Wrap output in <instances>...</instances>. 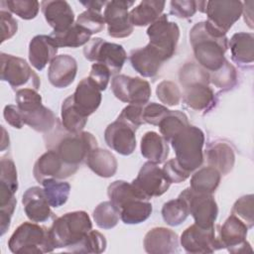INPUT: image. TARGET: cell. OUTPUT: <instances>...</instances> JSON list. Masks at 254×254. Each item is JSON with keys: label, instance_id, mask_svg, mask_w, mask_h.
Instances as JSON below:
<instances>
[{"label": "cell", "instance_id": "6da1fadb", "mask_svg": "<svg viewBox=\"0 0 254 254\" xmlns=\"http://www.w3.org/2000/svg\"><path fill=\"white\" fill-rule=\"evenodd\" d=\"M190 43L198 64L207 71L219 69L225 62L228 39L211 35L204 21L196 23L190 31Z\"/></svg>", "mask_w": 254, "mask_h": 254}, {"label": "cell", "instance_id": "7a4b0ae2", "mask_svg": "<svg viewBox=\"0 0 254 254\" xmlns=\"http://www.w3.org/2000/svg\"><path fill=\"white\" fill-rule=\"evenodd\" d=\"M91 229L92 222L87 212L76 210L56 218L49 231L55 248H66L69 251Z\"/></svg>", "mask_w": 254, "mask_h": 254}, {"label": "cell", "instance_id": "3957f363", "mask_svg": "<svg viewBox=\"0 0 254 254\" xmlns=\"http://www.w3.org/2000/svg\"><path fill=\"white\" fill-rule=\"evenodd\" d=\"M8 246L15 254H42L56 248L47 227L37 222H23L11 235Z\"/></svg>", "mask_w": 254, "mask_h": 254}, {"label": "cell", "instance_id": "277c9868", "mask_svg": "<svg viewBox=\"0 0 254 254\" xmlns=\"http://www.w3.org/2000/svg\"><path fill=\"white\" fill-rule=\"evenodd\" d=\"M179 164L191 173L203 163L204 134L195 126L188 125L170 141Z\"/></svg>", "mask_w": 254, "mask_h": 254}, {"label": "cell", "instance_id": "5b68a950", "mask_svg": "<svg viewBox=\"0 0 254 254\" xmlns=\"http://www.w3.org/2000/svg\"><path fill=\"white\" fill-rule=\"evenodd\" d=\"M242 11L243 2L241 1H206L205 27L211 35L224 37L233 24L239 20Z\"/></svg>", "mask_w": 254, "mask_h": 254}, {"label": "cell", "instance_id": "8992f818", "mask_svg": "<svg viewBox=\"0 0 254 254\" xmlns=\"http://www.w3.org/2000/svg\"><path fill=\"white\" fill-rule=\"evenodd\" d=\"M95 148H97L95 137L89 132L81 131L64 134L53 150L57 151L66 164L78 167Z\"/></svg>", "mask_w": 254, "mask_h": 254}, {"label": "cell", "instance_id": "52a82bcc", "mask_svg": "<svg viewBox=\"0 0 254 254\" xmlns=\"http://www.w3.org/2000/svg\"><path fill=\"white\" fill-rule=\"evenodd\" d=\"M1 79L10 84L13 89L40 88V78L29 64L19 57L1 53Z\"/></svg>", "mask_w": 254, "mask_h": 254}, {"label": "cell", "instance_id": "ba28073f", "mask_svg": "<svg viewBox=\"0 0 254 254\" xmlns=\"http://www.w3.org/2000/svg\"><path fill=\"white\" fill-rule=\"evenodd\" d=\"M84 58L106 65L111 74L118 73L126 62L127 55L124 48L115 43L107 42L101 38H93L84 46Z\"/></svg>", "mask_w": 254, "mask_h": 254}, {"label": "cell", "instance_id": "9c48e42d", "mask_svg": "<svg viewBox=\"0 0 254 254\" xmlns=\"http://www.w3.org/2000/svg\"><path fill=\"white\" fill-rule=\"evenodd\" d=\"M147 35L150 39L149 44L162 55L165 61L174 56L180 39V28L177 23L168 20L167 14H162L148 27Z\"/></svg>", "mask_w": 254, "mask_h": 254}, {"label": "cell", "instance_id": "30bf717a", "mask_svg": "<svg viewBox=\"0 0 254 254\" xmlns=\"http://www.w3.org/2000/svg\"><path fill=\"white\" fill-rule=\"evenodd\" d=\"M179 196L188 203L189 212L193 217L196 225L203 228L214 225L218 214V207L212 194L196 192L190 188H187Z\"/></svg>", "mask_w": 254, "mask_h": 254}, {"label": "cell", "instance_id": "8fae6325", "mask_svg": "<svg viewBox=\"0 0 254 254\" xmlns=\"http://www.w3.org/2000/svg\"><path fill=\"white\" fill-rule=\"evenodd\" d=\"M217 226L207 228L195 223L188 227L181 235V245L188 253H212L222 249V243L218 236Z\"/></svg>", "mask_w": 254, "mask_h": 254}, {"label": "cell", "instance_id": "7c38bea8", "mask_svg": "<svg viewBox=\"0 0 254 254\" xmlns=\"http://www.w3.org/2000/svg\"><path fill=\"white\" fill-rule=\"evenodd\" d=\"M111 90L120 101L139 105L148 103L152 92L147 80L125 74H117L112 78Z\"/></svg>", "mask_w": 254, "mask_h": 254}, {"label": "cell", "instance_id": "4fadbf2b", "mask_svg": "<svg viewBox=\"0 0 254 254\" xmlns=\"http://www.w3.org/2000/svg\"><path fill=\"white\" fill-rule=\"evenodd\" d=\"M134 1L111 0L104 7L103 17L107 24L108 35L113 38L129 37L134 30L130 20L128 9L134 5Z\"/></svg>", "mask_w": 254, "mask_h": 254}, {"label": "cell", "instance_id": "5bb4252c", "mask_svg": "<svg viewBox=\"0 0 254 254\" xmlns=\"http://www.w3.org/2000/svg\"><path fill=\"white\" fill-rule=\"evenodd\" d=\"M132 185L147 198L164 194L170 188L171 182L165 175L163 169L157 164L146 162L140 169Z\"/></svg>", "mask_w": 254, "mask_h": 254}, {"label": "cell", "instance_id": "9a60e30c", "mask_svg": "<svg viewBox=\"0 0 254 254\" xmlns=\"http://www.w3.org/2000/svg\"><path fill=\"white\" fill-rule=\"evenodd\" d=\"M78 167L64 162L57 151L49 150L38 158L34 165L33 175L40 184L46 179L62 180L72 176Z\"/></svg>", "mask_w": 254, "mask_h": 254}, {"label": "cell", "instance_id": "2e32d148", "mask_svg": "<svg viewBox=\"0 0 254 254\" xmlns=\"http://www.w3.org/2000/svg\"><path fill=\"white\" fill-rule=\"evenodd\" d=\"M248 227L233 214H230L218 230V236L223 248L230 253L251 252L250 244L246 241Z\"/></svg>", "mask_w": 254, "mask_h": 254}, {"label": "cell", "instance_id": "e0dca14e", "mask_svg": "<svg viewBox=\"0 0 254 254\" xmlns=\"http://www.w3.org/2000/svg\"><path fill=\"white\" fill-rule=\"evenodd\" d=\"M136 130L123 121L109 124L104 131V140L109 148L123 156L131 155L136 148Z\"/></svg>", "mask_w": 254, "mask_h": 254}, {"label": "cell", "instance_id": "ac0fdd59", "mask_svg": "<svg viewBox=\"0 0 254 254\" xmlns=\"http://www.w3.org/2000/svg\"><path fill=\"white\" fill-rule=\"evenodd\" d=\"M70 97L75 109L87 118L97 110L102 99L101 90L88 77L79 81Z\"/></svg>", "mask_w": 254, "mask_h": 254}, {"label": "cell", "instance_id": "d6986e66", "mask_svg": "<svg viewBox=\"0 0 254 254\" xmlns=\"http://www.w3.org/2000/svg\"><path fill=\"white\" fill-rule=\"evenodd\" d=\"M144 248L150 254H173L179 251V237L172 229L154 227L144 237Z\"/></svg>", "mask_w": 254, "mask_h": 254}, {"label": "cell", "instance_id": "ffe728a7", "mask_svg": "<svg viewBox=\"0 0 254 254\" xmlns=\"http://www.w3.org/2000/svg\"><path fill=\"white\" fill-rule=\"evenodd\" d=\"M22 203L27 217L33 222H45L53 214L45 190L40 187L29 188L22 196Z\"/></svg>", "mask_w": 254, "mask_h": 254}, {"label": "cell", "instance_id": "44dd1931", "mask_svg": "<svg viewBox=\"0 0 254 254\" xmlns=\"http://www.w3.org/2000/svg\"><path fill=\"white\" fill-rule=\"evenodd\" d=\"M41 8L46 21L54 29V32L64 31L73 25L74 13L66 1H42Z\"/></svg>", "mask_w": 254, "mask_h": 254}, {"label": "cell", "instance_id": "7402d4cb", "mask_svg": "<svg viewBox=\"0 0 254 254\" xmlns=\"http://www.w3.org/2000/svg\"><path fill=\"white\" fill-rule=\"evenodd\" d=\"M77 72V63L69 55L57 56L50 63L48 78L57 88H65L70 85Z\"/></svg>", "mask_w": 254, "mask_h": 254}, {"label": "cell", "instance_id": "603a6c76", "mask_svg": "<svg viewBox=\"0 0 254 254\" xmlns=\"http://www.w3.org/2000/svg\"><path fill=\"white\" fill-rule=\"evenodd\" d=\"M164 62L166 61L162 55L150 44L133 50L130 54L132 67L144 77H154Z\"/></svg>", "mask_w": 254, "mask_h": 254}, {"label": "cell", "instance_id": "cb8c5ba5", "mask_svg": "<svg viewBox=\"0 0 254 254\" xmlns=\"http://www.w3.org/2000/svg\"><path fill=\"white\" fill-rule=\"evenodd\" d=\"M58 49L50 35H37L29 43V61L37 70H43L57 57Z\"/></svg>", "mask_w": 254, "mask_h": 254}, {"label": "cell", "instance_id": "d4e9b609", "mask_svg": "<svg viewBox=\"0 0 254 254\" xmlns=\"http://www.w3.org/2000/svg\"><path fill=\"white\" fill-rule=\"evenodd\" d=\"M183 99L191 109L196 111H209L217 99L214 91L208 84L197 82L184 86Z\"/></svg>", "mask_w": 254, "mask_h": 254}, {"label": "cell", "instance_id": "484cf974", "mask_svg": "<svg viewBox=\"0 0 254 254\" xmlns=\"http://www.w3.org/2000/svg\"><path fill=\"white\" fill-rule=\"evenodd\" d=\"M140 148L142 156L157 165L164 163L169 156L167 140L155 131H149L143 135Z\"/></svg>", "mask_w": 254, "mask_h": 254}, {"label": "cell", "instance_id": "4316f807", "mask_svg": "<svg viewBox=\"0 0 254 254\" xmlns=\"http://www.w3.org/2000/svg\"><path fill=\"white\" fill-rule=\"evenodd\" d=\"M228 47L231 52L232 61L240 65L252 64L254 61V35L253 33H235Z\"/></svg>", "mask_w": 254, "mask_h": 254}, {"label": "cell", "instance_id": "83f0119b", "mask_svg": "<svg viewBox=\"0 0 254 254\" xmlns=\"http://www.w3.org/2000/svg\"><path fill=\"white\" fill-rule=\"evenodd\" d=\"M205 156L208 166L216 169L221 175H227L234 166V151L227 143L216 142L211 144L207 148Z\"/></svg>", "mask_w": 254, "mask_h": 254}, {"label": "cell", "instance_id": "f1b7e54d", "mask_svg": "<svg viewBox=\"0 0 254 254\" xmlns=\"http://www.w3.org/2000/svg\"><path fill=\"white\" fill-rule=\"evenodd\" d=\"M87 167L101 178H111L116 174L118 163L115 156L108 150L95 148L87 156Z\"/></svg>", "mask_w": 254, "mask_h": 254}, {"label": "cell", "instance_id": "f546056e", "mask_svg": "<svg viewBox=\"0 0 254 254\" xmlns=\"http://www.w3.org/2000/svg\"><path fill=\"white\" fill-rule=\"evenodd\" d=\"M107 194L113 206L119 210L135 199H147L133 185L125 181H114L107 188ZM149 200V199H148Z\"/></svg>", "mask_w": 254, "mask_h": 254}, {"label": "cell", "instance_id": "4dcf8cb0", "mask_svg": "<svg viewBox=\"0 0 254 254\" xmlns=\"http://www.w3.org/2000/svg\"><path fill=\"white\" fill-rule=\"evenodd\" d=\"M165 5V1L158 0H144L140 2L138 6L129 12L133 26L144 27L151 25L162 15Z\"/></svg>", "mask_w": 254, "mask_h": 254}, {"label": "cell", "instance_id": "1f68e13d", "mask_svg": "<svg viewBox=\"0 0 254 254\" xmlns=\"http://www.w3.org/2000/svg\"><path fill=\"white\" fill-rule=\"evenodd\" d=\"M21 113L24 123L37 132H50L58 123V119L54 112L43 104L36 109L30 111H21Z\"/></svg>", "mask_w": 254, "mask_h": 254}, {"label": "cell", "instance_id": "d6a6232c", "mask_svg": "<svg viewBox=\"0 0 254 254\" xmlns=\"http://www.w3.org/2000/svg\"><path fill=\"white\" fill-rule=\"evenodd\" d=\"M221 174L213 167H203L190 179V189L196 192L212 194L219 186Z\"/></svg>", "mask_w": 254, "mask_h": 254}, {"label": "cell", "instance_id": "836d02e7", "mask_svg": "<svg viewBox=\"0 0 254 254\" xmlns=\"http://www.w3.org/2000/svg\"><path fill=\"white\" fill-rule=\"evenodd\" d=\"M50 37L53 39L58 48H78L86 45L90 41L91 35L77 24L61 32H52Z\"/></svg>", "mask_w": 254, "mask_h": 254}, {"label": "cell", "instance_id": "e575fe53", "mask_svg": "<svg viewBox=\"0 0 254 254\" xmlns=\"http://www.w3.org/2000/svg\"><path fill=\"white\" fill-rule=\"evenodd\" d=\"M152 209V203L148 199H135L125 204L119 214L125 224H139L150 217Z\"/></svg>", "mask_w": 254, "mask_h": 254}, {"label": "cell", "instance_id": "d590c367", "mask_svg": "<svg viewBox=\"0 0 254 254\" xmlns=\"http://www.w3.org/2000/svg\"><path fill=\"white\" fill-rule=\"evenodd\" d=\"M61 116L63 127L69 133L81 132L87 123V117L79 113L73 106L70 95L63 101Z\"/></svg>", "mask_w": 254, "mask_h": 254}, {"label": "cell", "instance_id": "8d00e7d4", "mask_svg": "<svg viewBox=\"0 0 254 254\" xmlns=\"http://www.w3.org/2000/svg\"><path fill=\"white\" fill-rule=\"evenodd\" d=\"M41 184L52 207L57 208L66 202L70 192V185L67 182L57 179H46Z\"/></svg>", "mask_w": 254, "mask_h": 254}, {"label": "cell", "instance_id": "74e56055", "mask_svg": "<svg viewBox=\"0 0 254 254\" xmlns=\"http://www.w3.org/2000/svg\"><path fill=\"white\" fill-rule=\"evenodd\" d=\"M190 125L188 117L179 110H170L158 124L161 135L170 142L175 135Z\"/></svg>", "mask_w": 254, "mask_h": 254}, {"label": "cell", "instance_id": "f35d334b", "mask_svg": "<svg viewBox=\"0 0 254 254\" xmlns=\"http://www.w3.org/2000/svg\"><path fill=\"white\" fill-rule=\"evenodd\" d=\"M189 214L188 203L181 196L167 201L162 207L163 219L170 226H178L182 224Z\"/></svg>", "mask_w": 254, "mask_h": 254}, {"label": "cell", "instance_id": "ab89813d", "mask_svg": "<svg viewBox=\"0 0 254 254\" xmlns=\"http://www.w3.org/2000/svg\"><path fill=\"white\" fill-rule=\"evenodd\" d=\"M237 78L236 68L227 60L219 69L209 73V81L223 91L232 89L237 83Z\"/></svg>", "mask_w": 254, "mask_h": 254}, {"label": "cell", "instance_id": "60d3db41", "mask_svg": "<svg viewBox=\"0 0 254 254\" xmlns=\"http://www.w3.org/2000/svg\"><path fill=\"white\" fill-rule=\"evenodd\" d=\"M93 219L96 225L102 229H111L119 221L120 214L113 204L109 201L100 202L93 210Z\"/></svg>", "mask_w": 254, "mask_h": 254}, {"label": "cell", "instance_id": "b9f144b4", "mask_svg": "<svg viewBox=\"0 0 254 254\" xmlns=\"http://www.w3.org/2000/svg\"><path fill=\"white\" fill-rule=\"evenodd\" d=\"M107 241L105 236L97 230H90L85 237L69 251L76 253H102L105 251Z\"/></svg>", "mask_w": 254, "mask_h": 254}, {"label": "cell", "instance_id": "7bdbcfd3", "mask_svg": "<svg viewBox=\"0 0 254 254\" xmlns=\"http://www.w3.org/2000/svg\"><path fill=\"white\" fill-rule=\"evenodd\" d=\"M10 13H14L24 20H32L39 13L40 3L37 0H9L2 1Z\"/></svg>", "mask_w": 254, "mask_h": 254}, {"label": "cell", "instance_id": "ee69618b", "mask_svg": "<svg viewBox=\"0 0 254 254\" xmlns=\"http://www.w3.org/2000/svg\"><path fill=\"white\" fill-rule=\"evenodd\" d=\"M180 82L183 86L202 82L209 84V72L199 64L193 63L186 64L180 70Z\"/></svg>", "mask_w": 254, "mask_h": 254}, {"label": "cell", "instance_id": "f6af8a7d", "mask_svg": "<svg viewBox=\"0 0 254 254\" xmlns=\"http://www.w3.org/2000/svg\"><path fill=\"white\" fill-rule=\"evenodd\" d=\"M254 196L253 194L243 195L238 198L232 206L231 214L236 216L250 229L254 225Z\"/></svg>", "mask_w": 254, "mask_h": 254}, {"label": "cell", "instance_id": "bcb514c9", "mask_svg": "<svg viewBox=\"0 0 254 254\" xmlns=\"http://www.w3.org/2000/svg\"><path fill=\"white\" fill-rule=\"evenodd\" d=\"M79 27L84 29L88 34L93 35L103 30L105 20L101 12L93 10H85L77 16L75 21Z\"/></svg>", "mask_w": 254, "mask_h": 254}, {"label": "cell", "instance_id": "7dc6e473", "mask_svg": "<svg viewBox=\"0 0 254 254\" xmlns=\"http://www.w3.org/2000/svg\"><path fill=\"white\" fill-rule=\"evenodd\" d=\"M156 94L159 100L168 106L178 105L182 95L178 85L171 80L161 81L156 88Z\"/></svg>", "mask_w": 254, "mask_h": 254}, {"label": "cell", "instance_id": "c3c4849f", "mask_svg": "<svg viewBox=\"0 0 254 254\" xmlns=\"http://www.w3.org/2000/svg\"><path fill=\"white\" fill-rule=\"evenodd\" d=\"M0 165V187L16 193L18 190V177L14 162L10 158H2Z\"/></svg>", "mask_w": 254, "mask_h": 254}, {"label": "cell", "instance_id": "681fc988", "mask_svg": "<svg viewBox=\"0 0 254 254\" xmlns=\"http://www.w3.org/2000/svg\"><path fill=\"white\" fill-rule=\"evenodd\" d=\"M16 105L21 111H30L42 105V96L33 88H21L16 91Z\"/></svg>", "mask_w": 254, "mask_h": 254}, {"label": "cell", "instance_id": "f907efd6", "mask_svg": "<svg viewBox=\"0 0 254 254\" xmlns=\"http://www.w3.org/2000/svg\"><path fill=\"white\" fill-rule=\"evenodd\" d=\"M143 106L144 105L139 104H129L122 109L117 119L125 122L137 130L142 124L145 123L143 120Z\"/></svg>", "mask_w": 254, "mask_h": 254}, {"label": "cell", "instance_id": "816d5d0a", "mask_svg": "<svg viewBox=\"0 0 254 254\" xmlns=\"http://www.w3.org/2000/svg\"><path fill=\"white\" fill-rule=\"evenodd\" d=\"M197 11V1L193 0H173L170 2V13L178 18L188 19Z\"/></svg>", "mask_w": 254, "mask_h": 254}, {"label": "cell", "instance_id": "f5cc1de1", "mask_svg": "<svg viewBox=\"0 0 254 254\" xmlns=\"http://www.w3.org/2000/svg\"><path fill=\"white\" fill-rule=\"evenodd\" d=\"M170 111L166 106L156 103L149 102L143 106V120L145 123L158 126L160 121Z\"/></svg>", "mask_w": 254, "mask_h": 254}, {"label": "cell", "instance_id": "db71d44e", "mask_svg": "<svg viewBox=\"0 0 254 254\" xmlns=\"http://www.w3.org/2000/svg\"><path fill=\"white\" fill-rule=\"evenodd\" d=\"M163 171L169 181L175 184H180L182 182H185L190 175V172L185 170L177 161L176 158L169 160L167 163H165L163 167Z\"/></svg>", "mask_w": 254, "mask_h": 254}, {"label": "cell", "instance_id": "11a10c76", "mask_svg": "<svg viewBox=\"0 0 254 254\" xmlns=\"http://www.w3.org/2000/svg\"><path fill=\"white\" fill-rule=\"evenodd\" d=\"M111 75L112 74L106 65L94 63L91 65L88 78L102 91L106 89Z\"/></svg>", "mask_w": 254, "mask_h": 254}, {"label": "cell", "instance_id": "9f6ffc18", "mask_svg": "<svg viewBox=\"0 0 254 254\" xmlns=\"http://www.w3.org/2000/svg\"><path fill=\"white\" fill-rule=\"evenodd\" d=\"M0 19H1V43H4L6 40L11 39L18 30V22L15 18H13L12 14L9 11L1 9L0 11Z\"/></svg>", "mask_w": 254, "mask_h": 254}, {"label": "cell", "instance_id": "6f0895ef", "mask_svg": "<svg viewBox=\"0 0 254 254\" xmlns=\"http://www.w3.org/2000/svg\"><path fill=\"white\" fill-rule=\"evenodd\" d=\"M3 116L6 122L14 128L21 129L25 125L23 121L22 113L17 105H12V104L6 105L3 110Z\"/></svg>", "mask_w": 254, "mask_h": 254}, {"label": "cell", "instance_id": "680465c9", "mask_svg": "<svg viewBox=\"0 0 254 254\" xmlns=\"http://www.w3.org/2000/svg\"><path fill=\"white\" fill-rule=\"evenodd\" d=\"M106 1H80V4H82L86 10H93V11H98L101 12L102 8L105 7Z\"/></svg>", "mask_w": 254, "mask_h": 254}, {"label": "cell", "instance_id": "91938a15", "mask_svg": "<svg viewBox=\"0 0 254 254\" xmlns=\"http://www.w3.org/2000/svg\"><path fill=\"white\" fill-rule=\"evenodd\" d=\"M2 132H3V137H2V143H1V150L4 151V149L6 148V146H9V142L5 143V138H7V137H9V136L7 135L6 130L3 128V126H2ZM7 141H9V139H7Z\"/></svg>", "mask_w": 254, "mask_h": 254}]
</instances>
